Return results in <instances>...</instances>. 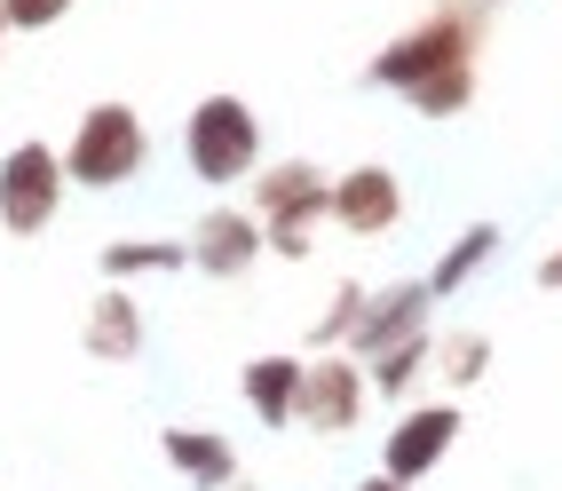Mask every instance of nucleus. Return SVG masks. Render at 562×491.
Masks as SVG:
<instances>
[{"instance_id":"4","label":"nucleus","mask_w":562,"mask_h":491,"mask_svg":"<svg viewBox=\"0 0 562 491\" xmlns=\"http://www.w3.org/2000/svg\"><path fill=\"white\" fill-rule=\"evenodd\" d=\"M143 159H151V127H143V111L135 103H88L80 111V127H71L64 143V175H71V191H120V182L143 175Z\"/></svg>"},{"instance_id":"21","label":"nucleus","mask_w":562,"mask_h":491,"mask_svg":"<svg viewBox=\"0 0 562 491\" xmlns=\"http://www.w3.org/2000/svg\"><path fill=\"white\" fill-rule=\"evenodd\" d=\"M357 491H420V483H396V476H381V468H372V476H364Z\"/></svg>"},{"instance_id":"1","label":"nucleus","mask_w":562,"mask_h":491,"mask_svg":"<svg viewBox=\"0 0 562 491\" xmlns=\"http://www.w3.org/2000/svg\"><path fill=\"white\" fill-rule=\"evenodd\" d=\"M381 96H404L420 120H460L483 88V9L475 0H436L420 24H404L364 64Z\"/></svg>"},{"instance_id":"2","label":"nucleus","mask_w":562,"mask_h":491,"mask_svg":"<svg viewBox=\"0 0 562 491\" xmlns=\"http://www.w3.org/2000/svg\"><path fill=\"white\" fill-rule=\"evenodd\" d=\"M246 214L261 222V246L278 261H310L317 254V222L333 214V175L317 159H270L246 182Z\"/></svg>"},{"instance_id":"13","label":"nucleus","mask_w":562,"mask_h":491,"mask_svg":"<svg viewBox=\"0 0 562 491\" xmlns=\"http://www.w3.org/2000/svg\"><path fill=\"white\" fill-rule=\"evenodd\" d=\"M80 349L95 365H135L143 357V310H135V293L127 286H103L88 301V317H80Z\"/></svg>"},{"instance_id":"17","label":"nucleus","mask_w":562,"mask_h":491,"mask_svg":"<svg viewBox=\"0 0 562 491\" xmlns=\"http://www.w3.org/2000/svg\"><path fill=\"white\" fill-rule=\"evenodd\" d=\"M167 270H191V246L175 238H111L103 246V278L127 286V278H167Z\"/></svg>"},{"instance_id":"9","label":"nucleus","mask_w":562,"mask_h":491,"mask_svg":"<svg viewBox=\"0 0 562 491\" xmlns=\"http://www.w3.org/2000/svg\"><path fill=\"white\" fill-rule=\"evenodd\" d=\"M428 310H436L428 278H396V286H381V293H364V317H357V333H349V357L372 365L381 349L412 342V333H428Z\"/></svg>"},{"instance_id":"24","label":"nucleus","mask_w":562,"mask_h":491,"mask_svg":"<svg viewBox=\"0 0 562 491\" xmlns=\"http://www.w3.org/2000/svg\"><path fill=\"white\" fill-rule=\"evenodd\" d=\"M0 41H9V16H0Z\"/></svg>"},{"instance_id":"19","label":"nucleus","mask_w":562,"mask_h":491,"mask_svg":"<svg viewBox=\"0 0 562 491\" xmlns=\"http://www.w3.org/2000/svg\"><path fill=\"white\" fill-rule=\"evenodd\" d=\"M80 0H0V16H9V32H48V24H64Z\"/></svg>"},{"instance_id":"22","label":"nucleus","mask_w":562,"mask_h":491,"mask_svg":"<svg viewBox=\"0 0 562 491\" xmlns=\"http://www.w3.org/2000/svg\"><path fill=\"white\" fill-rule=\"evenodd\" d=\"M231 491H254V483H246V476H238V483H231Z\"/></svg>"},{"instance_id":"20","label":"nucleus","mask_w":562,"mask_h":491,"mask_svg":"<svg viewBox=\"0 0 562 491\" xmlns=\"http://www.w3.org/2000/svg\"><path fill=\"white\" fill-rule=\"evenodd\" d=\"M539 293H562V238H554V254H539Z\"/></svg>"},{"instance_id":"14","label":"nucleus","mask_w":562,"mask_h":491,"mask_svg":"<svg viewBox=\"0 0 562 491\" xmlns=\"http://www.w3.org/2000/svg\"><path fill=\"white\" fill-rule=\"evenodd\" d=\"M428 357H436V333H412V342H396V349H381V357H372L364 365V381H372V397H381V404H412V389H420L428 381Z\"/></svg>"},{"instance_id":"7","label":"nucleus","mask_w":562,"mask_h":491,"mask_svg":"<svg viewBox=\"0 0 562 491\" xmlns=\"http://www.w3.org/2000/svg\"><path fill=\"white\" fill-rule=\"evenodd\" d=\"M364 404H372L364 365H357L349 349H317L310 372H302V428H317V436H357Z\"/></svg>"},{"instance_id":"8","label":"nucleus","mask_w":562,"mask_h":491,"mask_svg":"<svg viewBox=\"0 0 562 491\" xmlns=\"http://www.w3.org/2000/svg\"><path fill=\"white\" fill-rule=\"evenodd\" d=\"M325 222H333V231H349V238H389L404 222V175L381 167V159L333 175V214Z\"/></svg>"},{"instance_id":"12","label":"nucleus","mask_w":562,"mask_h":491,"mask_svg":"<svg viewBox=\"0 0 562 491\" xmlns=\"http://www.w3.org/2000/svg\"><path fill=\"white\" fill-rule=\"evenodd\" d=\"M159 451H167V468L191 483V491H231V483H238V444L222 436V428H191V421H175V428L159 436Z\"/></svg>"},{"instance_id":"10","label":"nucleus","mask_w":562,"mask_h":491,"mask_svg":"<svg viewBox=\"0 0 562 491\" xmlns=\"http://www.w3.org/2000/svg\"><path fill=\"white\" fill-rule=\"evenodd\" d=\"M182 246H191V270L222 278V286L246 278L254 261L270 254V246H261V222H254L246 207H206V214L191 222V238H182Z\"/></svg>"},{"instance_id":"15","label":"nucleus","mask_w":562,"mask_h":491,"mask_svg":"<svg viewBox=\"0 0 562 491\" xmlns=\"http://www.w3.org/2000/svg\"><path fill=\"white\" fill-rule=\"evenodd\" d=\"M492 254H499V222H468V231L452 238V246H443L436 254V270H428V293L436 301H452L475 270H492Z\"/></svg>"},{"instance_id":"3","label":"nucleus","mask_w":562,"mask_h":491,"mask_svg":"<svg viewBox=\"0 0 562 491\" xmlns=\"http://www.w3.org/2000/svg\"><path fill=\"white\" fill-rule=\"evenodd\" d=\"M182 167L199 182H254L261 175V111L231 88H214L191 103V120H182Z\"/></svg>"},{"instance_id":"16","label":"nucleus","mask_w":562,"mask_h":491,"mask_svg":"<svg viewBox=\"0 0 562 491\" xmlns=\"http://www.w3.org/2000/svg\"><path fill=\"white\" fill-rule=\"evenodd\" d=\"M428 372L452 397H468L483 372H492V333H475V325H452V333H436V357H428Z\"/></svg>"},{"instance_id":"6","label":"nucleus","mask_w":562,"mask_h":491,"mask_svg":"<svg viewBox=\"0 0 562 491\" xmlns=\"http://www.w3.org/2000/svg\"><path fill=\"white\" fill-rule=\"evenodd\" d=\"M460 428H468V412H460L452 397H436V404H404L396 421H389V436H381V476H396V483H428L443 460H452Z\"/></svg>"},{"instance_id":"11","label":"nucleus","mask_w":562,"mask_h":491,"mask_svg":"<svg viewBox=\"0 0 562 491\" xmlns=\"http://www.w3.org/2000/svg\"><path fill=\"white\" fill-rule=\"evenodd\" d=\"M302 372H310V357H293V349H261V357H246L238 397H246V412H254L270 436H285L293 421H302Z\"/></svg>"},{"instance_id":"18","label":"nucleus","mask_w":562,"mask_h":491,"mask_svg":"<svg viewBox=\"0 0 562 491\" xmlns=\"http://www.w3.org/2000/svg\"><path fill=\"white\" fill-rule=\"evenodd\" d=\"M364 293H372V286H357V278L333 286L325 317L310 325V357H317V349H349V333H357V317H364Z\"/></svg>"},{"instance_id":"5","label":"nucleus","mask_w":562,"mask_h":491,"mask_svg":"<svg viewBox=\"0 0 562 491\" xmlns=\"http://www.w3.org/2000/svg\"><path fill=\"white\" fill-rule=\"evenodd\" d=\"M64 191H71V175H64L56 143L24 135V143L0 150V231H9V238H41L48 222L64 214Z\"/></svg>"},{"instance_id":"23","label":"nucleus","mask_w":562,"mask_h":491,"mask_svg":"<svg viewBox=\"0 0 562 491\" xmlns=\"http://www.w3.org/2000/svg\"><path fill=\"white\" fill-rule=\"evenodd\" d=\"M475 9H499V0H475Z\"/></svg>"}]
</instances>
